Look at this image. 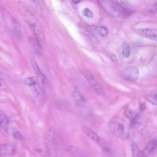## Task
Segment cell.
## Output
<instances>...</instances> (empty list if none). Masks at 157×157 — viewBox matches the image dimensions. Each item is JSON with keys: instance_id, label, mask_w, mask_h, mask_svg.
<instances>
[{"instance_id": "1", "label": "cell", "mask_w": 157, "mask_h": 157, "mask_svg": "<svg viewBox=\"0 0 157 157\" xmlns=\"http://www.w3.org/2000/svg\"><path fill=\"white\" fill-rule=\"evenodd\" d=\"M108 127L111 133L120 139L127 140L130 137L128 125L122 118L117 117L113 118L109 123Z\"/></svg>"}, {"instance_id": "2", "label": "cell", "mask_w": 157, "mask_h": 157, "mask_svg": "<svg viewBox=\"0 0 157 157\" xmlns=\"http://www.w3.org/2000/svg\"><path fill=\"white\" fill-rule=\"evenodd\" d=\"M92 88L98 94L101 95L105 94V92L92 74L87 70H83L82 72Z\"/></svg>"}, {"instance_id": "3", "label": "cell", "mask_w": 157, "mask_h": 157, "mask_svg": "<svg viewBox=\"0 0 157 157\" xmlns=\"http://www.w3.org/2000/svg\"><path fill=\"white\" fill-rule=\"evenodd\" d=\"M133 32L137 34L152 40H157V29L146 28L134 29Z\"/></svg>"}, {"instance_id": "4", "label": "cell", "mask_w": 157, "mask_h": 157, "mask_svg": "<svg viewBox=\"0 0 157 157\" xmlns=\"http://www.w3.org/2000/svg\"><path fill=\"white\" fill-rule=\"evenodd\" d=\"M122 75L125 79L129 81L137 80L139 76V71L137 67L129 66L124 69L122 72Z\"/></svg>"}, {"instance_id": "5", "label": "cell", "mask_w": 157, "mask_h": 157, "mask_svg": "<svg viewBox=\"0 0 157 157\" xmlns=\"http://www.w3.org/2000/svg\"><path fill=\"white\" fill-rule=\"evenodd\" d=\"M131 120V125L134 127L142 135H144L145 132V128L140 115L137 113Z\"/></svg>"}, {"instance_id": "6", "label": "cell", "mask_w": 157, "mask_h": 157, "mask_svg": "<svg viewBox=\"0 0 157 157\" xmlns=\"http://www.w3.org/2000/svg\"><path fill=\"white\" fill-rule=\"evenodd\" d=\"M16 150L15 145L12 144L6 143L1 145L0 154L2 156H9L13 155Z\"/></svg>"}, {"instance_id": "7", "label": "cell", "mask_w": 157, "mask_h": 157, "mask_svg": "<svg viewBox=\"0 0 157 157\" xmlns=\"http://www.w3.org/2000/svg\"><path fill=\"white\" fill-rule=\"evenodd\" d=\"M23 82L26 85L32 87L37 95L39 94L40 89L37 78L34 76L28 77L24 79Z\"/></svg>"}, {"instance_id": "8", "label": "cell", "mask_w": 157, "mask_h": 157, "mask_svg": "<svg viewBox=\"0 0 157 157\" xmlns=\"http://www.w3.org/2000/svg\"><path fill=\"white\" fill-rule=\"evenodd\" d=\"M29 58L32 65L37 78L40 80L41 83H44L46 80V77L41 71L32 54H30Z\"/></svg>"}, {"instance_id": "9", "label": "cell", "mask_w": 157, "mask_h": 157, "mask_svg": "<svg viewBox=\"0 0 157 157\" xmlns=\"http://www.w3.org/2000/svg\"><path fill=\"white\" fill-rule=\"evenodd\" d=\"M9 120L6 115L2 113L0 116V129L2 134L6 136L8 132Z\"/></svg>"}, {"instance_id": "10", "label": "cell", "mask_w": 157, "mask_h": 157, "mask_svg": "<svg viewBox=\"0 0 157 157\" xmlns=\"http://www.w3.org/2000/svg\"><path fill=\"white\" fill-rule=\"evenodd\" d=\"M97 144L101 148L102 153L105 156H112L113 152L109 144L106 141L101 138Z\"/></svg>"}, {"instance_id": "11", "label": "cell", "mask_w": 157, "mask_h": 157, "mask_svg": "<svg viewBox=\"0 0 157 157\" xmlns=\"http://www.w3.org/2000/svg\"><path fill=\"white\" fill-rule=\"evenodd\" d=\"M81 129L87 136L96 143H97L100 140L101 138L89 127L84 125L82 126Z\"/></svg>"}, {"instance_id": "12", "label": "cell", "mask_w": 157, "mask_h": 157, "mask_svg": "<svg viewBox=\"0 0 157 157\" xmlns=\"http://www.w3.org/2000/svg\"><path fill=\"white\" fill-rule=\"evenodd\" d=\"M67 150L70 154L77 157L86 156V152L83 149L78 147L70 146L67 147Z\"/></svg>"}, {"instance_id": "13", "label": "cell", "mask_w": 157, "mask_h": 157, "mask_svg": "<svg viewBox=\"0 0 157 157\" xmlns=\"http://www.w3.org/2000/svg\"><path fill=\"white\" fill-rule=\"evenodd\" d=\"M157 144V138L154 137L148 143L146 147L144 150L143 153L146 156L150 155L155 149Z\"/></svg>"}, {"instance_id": "14", "label": "cell", "mask_w": 157, "mask_h": 157, "mask_svg": "<svg viewBox=\"0 0 157 157\" xmlns=\"http://www.w3.org/2000/svg\"><path fill=\"white\" fill-rule=\"evenodd\" d=\"M96 30L100 36L103 37L107 36L109 33V31L107 28L102 26L98 27L96 28Z\"/></svg>"}, {"instance_id": "15", "label": "cell", "mask_w": 157, "mask_h": 157, "mask_svg": "<svg viewBox=\"0 0 157 157\" xmlns=\"http://www.w3.org/2000/svg\"><path fill=\"white\" fill-rule=\"evenodd\" d=\"M72 95L74 99L78 102H83L85 101L83 96L77 90H75L73 92Z\"/></svg>"}, {"instance_id": "16", "label": "cell", "mask_w": 157, "mask_h": 157, "mask_svg": "<svg viewBox=\"0 0 157 157\" xmlns=\"http://www.w3.org/2000/svg\"><path fill=\"white\" fill-rule=\"evenodd\" d=\"M131 148L133 157H138L142 156V153L136 144L133 143L132 145Z\"/></svg>"}, {"instance_id": "17", "label": "cell", "mask_w": 157, "mask_h": 157, "mask_svg": "<svg viewBox=\"0 0 157 157\" xmlns=\"http://www.w3.org/2000/svg\"><path fill=\"white\" fill-rule=\"evenodd\" d=\"M130 49L129 45L127 43H124L123 45L122 54L126 58H128L130 54Z\"/></svg>"}, {"instance_id": "18", "label": "cell", "mask_w": 157, "mask_h": 157, "mask_svg": "<svg viewBox=\"0 0 157 157\" xmlns=\"http://www.w3.org/2000/svg\"><path fill=\"white\" fill-rule=\"evenodd\" d=\"M12 135L16 140L21 141L23 140V137L20 132L17 129H14L12 132Z\"/></svg>"}, {"instance_id": "19", "label": "cell", "mask_w": 157, "mask_h": 157, "mask_svg": "<svg viewBox=\"0 0 157 157\" xmlns=\"http://www.w3.org/2000/svg\"><path fill=\"white\" fill-rule=\"evenodd\" d=\"M146 99L152 104L157 105V94H154L147 96L146 97Z\"/></svg>"}, {"instance_id": "20", "label": "cell", "mask_w": 157, "mask_h": 157, "mask_svg": "<svg viewBox=\"0 0 157 157\" xmlns=\"http://www.w3.org/2000/svg\"><path fill=\"white\" fill-rule=\"evenodd\" d=\"M116 5L118 6L126 7H130L127 2L125 0H110Z\"/></svg>"}, {"instance_id": "21", "label": "cell", "mask_w": 157, "mask_h": 157, "mask_svg": "<svg viewBox=\"0 0 157 157\" xmlns=\"http://www.w3.org/2000/svg\"><path fill=\"white\" fill-rule=\"evenodd\" d=\"M83 14L89 18H93L94 15L93 13L87 8H84L82 10Z\"/></svg>"}, {"instance_id": "22", "label": "cell", "mask_w": 157, "mask_h": 157, "mask_svg": "<svg viewBox=\"0 0 157 157\" xmlns=\"http://www.w3.org/2000/svg\"><path fill=\"white\" fill-rule=\"evenodd\" d=\"M137 114L135 112L130 109L128 110L126 113L127 117L131 119L133 118Z\"/></svg>"}, {"instance_id": "23", "label": "cell", "mask_w": 157, "mask_h": 157, "mask_svg": "<svg viewBox=\"0 0 157 157\" xmlns=\"http://www.w3.org/2000/svg\"><path fill=\"white\" fill-rule=\"evenodd\" d=\"M150 11L152 13H157V2L153 5L150 10Z\"/></svg>"}, {"instance_id": "24", "label": "cell", "mask_w": 157, "mask_h": 157, "mask_svg": "<svg viewBox=\"0 0 157 157\" xmlns=\"http://www.w3.org/2000/svg\"><path fill=\"white\" fill-rule=\"evenodd\" d=\"M110 59L111 61L113 62H117L118 60L117 56L114 54H113L110 56Z\"/></svg>"}, {"instance_id": "25", "label": "cell", "mask_w": 157, "mask_h": 157, "mask_svg": "<svg viewBox=\"0 0 157 157\" xmlns=\"http://www.w3.org/2000/svg\"><path fill=\"white\" fill-rule=\"evenodd\" d=\"M145 106L144 104H141L140 107V109L141 111H143L145 108Z\"/></svg>"}, {"instance_id": "26", "label": "cell", "mask_w": 157, "mask_h": 157, "mask_svg": "<svg viewBox=\"0 0 157 157\" xmlns=\"http://www.w3.org/2000/svg\"><path fill=\"white\" fill-rule=\"evenodd\" d=\"M73 3L76 4L79 2L81 0H72Z\"/></svg>"}, {"instance_id": "27", "label": "cell", "mask_w": 157, "mask_h": 157, "mask_svg": "<svg viewBox=\"0 0 157 157\" xmlns=\"http://www.w3.org/2000/svg\"><path fill=\"white\" fill-rule=\"evenodd\" d=\"M33 0L35 3H36L37 4L39 3V1L38 0Z\"/></svg>"}]
</instances>
